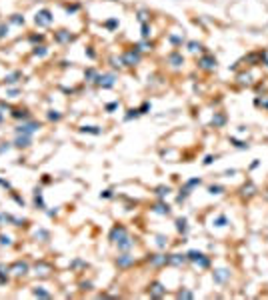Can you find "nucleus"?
Wrapping results in <instances>:
<instances>
[{"label":"nucleus","instance_id":"nucleus-1","mask_svg":"<svg viewBox=\"0 0 268 300\" xmlns=\"http://www.w3.org/2000/svg\"><path fill=\"white\" fill-rule=\"evenodd\" d=\"M230 276V272L228 270H216L214 272V280H216L218 284H222V282H226V278Z\"/></svg>","mask_w":268,"mask_h":300},{"label":"nucleus","instance_id":"nucleus-2","mask_svg":"<svg viewBox=\"0 0 268 300\" xmlns=\"http://www.w3.org/2000/svg\"><path fill=\"white\" fill-rule=\"evenodd\" d=\"M200 64H202V68H208V70H210V68H216V60H214L212 56L202 58V62H200Z\"/></svg>","mask_w":268,"mask_h":300},{"label":"nucleus","instance_id":"nucleus-3","mask_svg":"<svg viewBox=\"0 0 268 300\" xmlns=\"http://www.w3.org/2000/svg\"><path fill=\"white\" fill-rule=\"evenodd\" d=\"M256 192V186L252 184V182H248V184L242 186V196H252Z\"/></svg>","mask_w":268,"mask_h":300},{"label":"nucleus","instance_id":"nucleus-4","mask_svg":"<svg viewBox=\"0 0 268 300\" xmlns=\"http://www.w3.org/2000/svg\"><path fill=\"white\" fill-rule=\"evenodd\" d=\"M224 122H226V118H224V116H222V114H218L216 118L212 120V124H214V126H222V124H224Z\"/></svg>","mask_w":268,"mask_h":300},{"label":"nucleus","instance_id":"nucleus-5","mask_svg":"<svg viewBox=\"0 0 268 300\" xmlns=\"http://www.w3.org/2000/svg\"><path fill=\"white\" fill-rule=\"evenodd\" d=\"M230 142H232L236 148H248V144H246V142H240V140H236V138H230Z\"/></svg>","mask_w":268,"mask_h":300},{"label":"nucleus","instance_id":"nucleus-6","mask_svg":"<svg viewBox=\"0 0 268 300\" xmlns=\"http://www.w3.org/2000/svg\"><path fill=\"white\" fill-rule=\"evenodd\" d=\"M222 192H224L222 186H210V194H222Z\"/></svg>","mask_w":268,"mask_h":300},{"label":"nucleus","instance_id":"nucleus-7","mask_svg":"<svg viewBox=\"0 0 268 300\" xmlns=\"http://www.w3.org/2000/svg\"><path fill=\"white\" fill-rule=\"evenodd\" d=\"M238 80L242 82V84H250V76H248V74H240Z\"/></svg>","mask_w":268,"mask_h":300},{"label":"nucleus","instance_id":"nucleus-8","mask_svg":"<svg viewBox=\"0 0 268 300\" xmlns=\"http://www.w3.org/2000/svg\"><path fill=\"white\" fill-rule=\"evenodd\" d=\"M226 222H228V220H226V216H218V218H216V226H224Z\"/></svg>","mask_w":268,"mask_h":300},{"label":"nucleus","instance_id":"nucleus-9","mask_svg":"<svg viewBox=\"0 0 268 300\" xmlns=\"http://www.w3.org/2000/svg\"><path fill=\"white\" fill-rule=\"evenodd\" d=\"M186 228V220H178V230H184Z\"/></svg>","mask_w":268,"mask_h":300}]
</instances>
